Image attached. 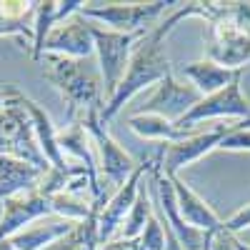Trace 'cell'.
Segmentation results:
<instances>
[{"mask_svg": "<svg viewBox=\"0 0 250 250\" xmlns=\"http://www.w3.org/2000/svg\"><path fill=\"white\" fill-rule=\"evenodd\" d=\"M43 78L50 80L68 103L70 120L88 110H103L105 93H103V78L88 60H73L62 55H43Z\"/></svg>", "mask_w": 250, "mask_h": 250, "instance_id": "1", "label": "cell"}, {"mask_svg": "<svg viewBox=\"0 0 250 250\" xmlns=\"http://www.w3.org/2000/svg\"><path fill=\"white\" fill-rule=\"evenodd\" d=\"M73 120L83 123V128L88 130V135L93 140V148H95V158H98L100 188H103V193L113 195L118 188L130 178V173L138 168V163L133 160V155L125 150V148H120V143L110 135L108 125H103L100 110L80 113Z\"/></svg>", "mask_w": 250, "mask_h": 250, "instance_id": "2", "label": "cell"}, {"mask_svg": "<svg viewBox=\"0 0 250 250\" xmlns=\"http://www.w3.org/2000/svg\"><path fill=\"white\" fill-rule=\"evenodd\" d=\"M0 100H3V108H0V155L25 160L43 170H50V165L43 158L40 145L35 140L33 123H30L25 108L18 103L15 90L3 93Z\"/></svg>", "mask_w": 250, "mask_h": 250, "instance_id": "3", "label": "cell"}, {"mask_svg": "<svg viewBox=\"0 0 250 250\" xmlns=\"http://www.w3.org/2000/svg\"><path fill=\"white\" fill-rule=\"evenodd\" d=\"M175 5L178 3H165V0H153V3H83L80 15L115 33H143L150 30V23H155L165 10Z\"/></svg>", "mask_w": 250, "mask_h": 250, "instance_id": "4", "label": "cell"}, {"mask_svg": "<svg viewBox=\"0 0 250 250\" xmlns=\"http://www.w3.org/2000/svg\"><path fill=\"white\" fill-rule=\"evenodd\" d=\"M145 33L148 30H143V33H115V30L100 28V25L93 23V43H95V58H98V70H100V78H103L105 103L113 98V93L120 85V80L125 78L133 50Z\"/></svg>", "mask_w": 250, "mask_h": 250, "instance_id": "5", "label": "cell"}, {"mask_svg": "<svg viewBox=\"0 0 250 250\" xmlns=\"http://www.w3.org/2000/svg\"><path fill=\"white\" fill-rule=\"evenodd\" d=\"M150 190L155 195L158 210H160L158 218L163 220V225H168V230L178 240L180 250H210V243H213L215 233H203V230H198V228L188 225L183 220L178 200H175L173 183L160 170V165H155V168L150 170Z\"/></svg>", "mask_w": 250, "mask_h": 250, "instance_id": "6", "label": "cell"}, {"mask_svg": "<svg viewBox=\"0 0 250 250\" xmlns=\"http://www.w3.org/2000/svg\"><path fill=\"white\" fill-rule=\"evenodd\" d=\"M160 160H163V150L158 155H148L145 160H140L138 168L130 173V178L108 198L105 205H103V210L98 213V238H100V245L113 240V238H118L125 218H128V213H130V208L135 205V198H138L140 188H143L145 175H150V170L155 168V165H160Z\"/></svg>", "mask_w": 250, "mask_h": 250, "instance_id": "7", "label": "cell"}, {"mask_svg": "<svg viewBox=\"0 0 250 250\" xmlns=\"http://www.w3.org/2000/svg\"><path fill=\"white\" fill-rule=\"evenodd\" d=\"M243 70L233 78L230 85H225L223 90L205 95L198 100V105H193L175 125L180 130H193L195 125H200L203 120L210 118H238V120H248L250 123V100L243 93Z\"/></svg>", "mask_w": 250, "mask_h": 250, "instance_id": "8", "label": "cell"}, {"mask_svg": "<svg viewBox=\"0 0 250 250\" xmlns=\"http://www.w3.org/2000/svg\"><path fill=\"white\" fill-rule=\"evenodd\" d=\"M200 98L203 95L190 83H183L170 73L153 88L150 95H145V100L135 108V113H153V115H163V118L178 123L193 105H198Z\"/></svg>", "mask_w": 250, "mask_h": 250, "instance_id": "9", "label": "cell"}, {"mask_svg": "<svg viewBox=\"0 0 250 250\" xmlns=\"http://www.w3.org/2000/svg\"><path fill=\"white\" fill-rule=\"evenodd\" d=\"M43 55H62V58H73V60H90L95 55V43H93V23L85 20L80 13L73 18L58 23L45 45Z\"/></svg>", "mask_w": 250, "mask_h": 250, "instance_id": "10", "label": "cell"}, {"mask_svg": "<svg viewBox=\"0 0 250 250\" xmlns=\"http://www.w3.org/2000/svg\"><path fill=\"white\" fill-rule=\"evenodd\" d=\"M235 125V123H233ZM233 125H220V128L205 130V133H193L178 143H165L163 145V160H160V170L165 175H178L183 168L193 165L195 160L205 158L208 153L218 150L220 140Z\"/></svg>", "mask_w": 250, "mask_h": 250, "instance_id": "11", "label": "cell"}, {"mask_svg": "<svg viewBox=\"0 0 250 250\" xmlns=\"http://www.w3.org/2000/svg\"><path fill=\"white\" fill-rule=\"evenodd\" d=\"M213 62L228 70H243L250 62V35L240 33L225 18L215 20L208 28V55Z\"/></svg>", "mask_w": 250, "mask_h": 250, "instance_id": "12", "label": "cell"}, {"mask_svg": "<svg viewBox=\"0 0 250 250\" xmlns=\"http://www.w3.org/2000/svg\"><path fill=\"white\" fill-rule=\"evenodd\" d=\"M53 215L50 208V198H45L43 193H23L3 200V215H0V243L10 240L13 235H18L23 228H28L30 223Z\"/></svg>", "mask_w": 250, "mask_h": 250, "instance_id": "13", "label": "cell"}, {"mask_svg": "<svg viewBox=\"0 0 250 250\" xmlns=\"http://www.w3.org/2000/svg\"><path fill=\"white\" fill-rule=\"evenodd\" d=\"M18 95V103L25 108L30 123H33V133H35V140L40 145V153H43V158L48 160L50 170H58V173H68L70 170V163L65 160V155H62L60 145H58V128L53 125V118L48 115V110L40 105L38 100L28 98L25 93L15 90Z\"/></svg>", "mask_w": 250, "mask_h": 250, "instance_id": "14", "label": "cell"}, {"mask_svg": "<svg viewBox=\"0 0 250 250\" xmlns=\"http://www.w3.org/2000/svg\"><path fill=\"white\" fill-rule=\"evenodd\" d=\"M173 183V190H175V200L180 208V215L188 225L198 228L203 233H218L223 228V218L210 208L205 198H200L190 185H188L180 175H168Z\"/></svg>", "mask_w": 250, "mask_h": 250, "instance_id": "15", "label": "cell"}, {"mask_svg": "<svg viewBox=\"0 0 250 250\" xmlns=\"http://www.w3.org/2000/svg\"><path fill=\"white\" fill-rule=\"evenodd\" d=\"M48 170L30 165L25 160H15L8 155H0V203L23 195V193H33L40 188Z\"/></svg>", "mask_w": 250, "mask_h": 250, "instance_id": "16", "label": "cell"}, {"mask_svg": "<svg viewBox=\"0 0 250 250\" xmlns=\"http://www.w3.org/2000/svg\"><path fill=\"white\" fill-rule=\"evenodd\" d=\"M75 228V223L58 218V215H45L35 223H30L28 228H23L18 235L10 238V243L18 250H45L50 248L55 240H60L62 235H68Z\"/></svg>", "mask_w": 250, "mask_h": 250, "instance_id": "17", "label": "cell"}, {"mask_svg": "<svg viewBox=\"0 0 250 250\" xmlns=\"http://www.w3.org/2000/svg\"><path fill=\"white\" fill-rule=\"evenodd\" d=\"M183 78L190 80V85L205 98V95H213L218 90H223L225 85H230L233 78L240 73V70H228L218 62H213L210 58H200V60H193V62H185L180 68Z\"/></svg>", "mask_w": 250, "mask_h": 250, "instance_id": "18", "label": "cell"}, {"mask_svg": "<svg viewBox=\"0 0 250 250\" xmlns=\"http://www.w3.org/2000/svg\"><path fill=\"white\" fill-rule=\"evenodd\" d=\"M58 145L62 155H65L68 163L83 165L88 168L90 173L98 175V158H95V148H93V140L88 135V130L83 128V123L70 120L65 128L58 130Z\"/></svg>", "mask_w": 250, "mask_h": 250, "instance_id": "19", "label": "cell"}, {"mask_svg": "<svg viewBox=\"0 0 250 250\" xmlns=\"http://www.w3.org/2000/svg\"><path fill=\"white\" fill-rule=\"evenodd\" d=\"M128 128L140 135L143 140H158V143H178L188 135H193L195 130H180L178 125L163 115H153V113H133L128 115Z\"/></svg>", "mask_w": 250, "mask_h": 250, "instance_id": "20", "label": "cell"}, {"mask_svg": "<svg viewBox=\"0 0 250 250\" xmlns=\"http://www.w3.org/2000/svg\"><path fill=\"white\" fill-rule=\"evenodd\" d=\"M98 213L100 210H93L85 220L75 223V228L62 235L60 240H55L50 248L45 250H98L100 248V238H98Z\"/></svg>", "mask_w": 250, "mask_h": 250, "instance_id": "21", "label": "cell"}, {"mask_svg": "<svg viewBox=\"0 0 250 250\" xmlns=\"http://www.w3.org/2000/svg\"><path fill=\"white\" fill-rule=\"evenodd\" d=\"M58 25V0H45V3H35L33 13V50L30 58L35 62L43 60V45L50 35V30Z\"/></svg>", "mask_w": 250, "mask_h": 250, "instance_id": "22", "label": "cell"}, {"mask_svg": "<svg viewBox=\"0 0 250 250\" xmlns=\"http://www.w3.org/2000/svg\"><path fill=\"white\" fill-rule=\"evenodd\" d=\"M153 215H155L153 213V198H150L148 190H143V188H140V193L135 198V205L130 208V213H128V218H125L118 238H128V240L140 238L143 230H145V225H148V220Z\"/></svg>", "mask_w": 250, "mask_h": 250, "instance_id": "23", "label": "cell"}, {"mask_svg": "<svg viewBox=\"0 0 250 250\" xmlns=\"http://www.w3.org/2000/svg\"><path fill=\"white\" fill-rule=\"evenodd\" d=\"M50 208H53V215L65 218V220H70V223H80V220H85L93 210H98L93 203L80 200V198H73V195H65V193L50 195Z\"/></svg>", "mask_w": 250, "mask_h": 250, "instance_id": "24", "label": "cell"}, {"mask_svg": "<svg viewBox=\"0 0 250 250\" xmlns=\"http://www.w3.org/2000/svg\"><path fill=\"white\" fill-rule=\"evenodd\" d=\"M218 150H223V153H250V123L238 120L233 128L225 133V138L220 140Z\"/></svg>", "mask_w": 250, "mask_h": 250, "instance_id": "25", "label": "cell"}, {"mask_svg": "<svg viewBox=\"0 0 250 250\" xmlns=\"http://www.w3.org/2000/svg\"><path fill=\"white\" fill-rule=\"evenodd\" d=\"M223 18L228 23H233L240 33L250 35V0L240 3H223Z\"/></svg>", "mask_w": 250, "mask_h": 250, "instance_id": "26", "label": "cell"}, {"mask_svg": "<svg viewBox=\"0 0 250 250\" xmlns=\"http://www.w3.org/2000/svg\"><path fill=\"white\" fill-rule=\"evenodd\" d=\"M35 3H25V0H0V18L13 20V23H28L33 20Z\"/></svg>", "mask_w": 250, "mask_h": 250, "instance_id": "27", "label": "cell"}, {"mask_svg": "<svg viewBox=\"0 0 250 250\" xmlns=\"http://www.w3.org/2000/svg\"><path fill=\"white\" fill-rule=\"evenodd\" d=\"M223 230L230 233V235H238L243 230H250V203H245L243 208H238V210L223 220Z\"/></svg>", "mask_w": 250, "mask_h": 250, "instance_id": "28", "label": "cell"}, {"mask_svg": "<svg viewBox=\"0 0 250 250\" xmlns=\"http://www.w3.org/2000/svg\"><path fill=\"white\" fill-rule=\"evenodd\" d=\"M98 250H145V245H143L140 238H133V240H128V238H113L108 243H103Z\"/></svg>", "mask_w": 250, "mask_h": 250, "instance_id": "29", "label": "cell"}, {"mask_svg": "<svg viewBox=\"0 0 250 250\" xmlns=\"http://www.w3.org/2000/svg\"><path fill=\"white\" fill-rule=\"evenodd\" d=\"M210 250H235V235L225 233L223 228L213 235V243H210Z\"/></svg>", "mask_w": 250, "mask_h": 250, "instance_id": "30", "label": "cell"}, {"mask_svg": "<svg viewBox=\"0 0 250 250\" xmlns=\"http://www.w3.org/2000/svg\"><path fill=\"white\" fill-rule=\"evenodd\" d=\"M235 250H250V245L243 243V240H238V235H235Z\"/></svg>", "mask_w": 250, "mask_h": 250, "instance_id": "31", "label": "cell"}, {"mask_svg": "<svg viewBox=\"0 0 250 250\" xmlns=\"http://www.w3.org/2000/svg\"><path fill=\"white\" fill-rule=\"evenodd\" d=\"M0 108H3V105H0Z\"/></svg>", "mask_w": 250, "mask_h": 250, "instance_id": "32", "label": "cell"}]
</instances>
